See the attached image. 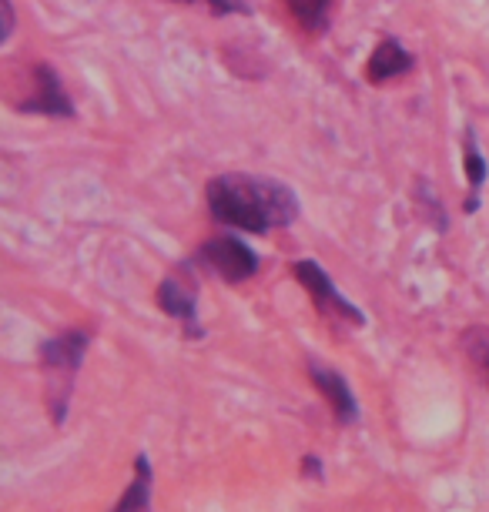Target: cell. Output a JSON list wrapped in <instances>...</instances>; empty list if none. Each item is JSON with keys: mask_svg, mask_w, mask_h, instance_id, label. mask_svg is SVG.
Returning a JSON list of instances; mask_svg holds the SVG:
<instances>
[{"mask_svg": "<svg viewBox=\"0 0 489 512\" xmlns=\"http://www.w3.org/2000/svg\"><path fill=\"white\" fill-rule=\"evenodd\" d=\"M198 258L212 268L218 278H225L228 285L248 282V278L258 272V255L235 235H218L212 241H205Z\"/></svg>", "mask_w": 489, "mask_h": 512, "instance_id": "4", "label": "cell"}, {"mask_svg": "<svg viewBox=\"0 0 489 512\" xmlns=\"http://www.w3.org/2000/svg\"><path fill=\"white\" fill-rule=\"evenodd\" d=\"M463 349L469 355V362L483 372V379L489 385V328H466L463 335Z\"/></svg>", "mask_w": 489, "mask_h": 512, "instance_id": "12", "label": "cell"}, {"mask_svg": "<svg viewBox=\"0 0 489 512\" xmlns=\"http://www.w3.org/2000/svg\"><path fill=\"white\" fill-rule=\"evenodd\" d=\"M292 275L299 278V285L315 298V308H319L325 318H332V322H345V325H352V328L366 325V315H362L359 308L352 305L349 298H345L339 288L332 285V278H329V272H325L322 265H315V262H309V258H302V262L292 265Z\"/></svg>", "mask_w": 489, "mask_h": 512, "instance_id": "3", "label": "cell"}, {"mask_svg": "<svg viewBox=\"0 0 489 512\" xmlns=\"http://www.w3.org/2000/svg\"><path fill=\"white\" fill-rule=\"evenodd\" d=\"M208 211L218 225L248 231V235H268V231L289 228L299 218V195L275 178L228 171L208 181Z\"/></svg>", "mask_w": 489, "mask_h": 512, "instance_id": "1", "label": "cell"}, {"mask_svg": "<svg viewBox=\"0 0 489 512\" xmlns=\"http://www.w3.org/2000/svg\"><path fill=\"white\" fill-rule=\"evenodd\" d=\"M114 512H151V466L145 456L138 459V476H134Z\"/></svg>", "mask_w": 489, "mask_h": 512, "instance_id": "11", "label": "cell"}, {"mask_svg": "<svg viewBox=\"0 0 489 512\" xmlns=\"http://www.w3.org/2000/svg\"><path fill=\"white\" fill-rule=\"evenodd\" d=\"M412 64H416V57H412L396 37H382L379 47L369 57V64H366V81L369 84H386V81H392V77L409 74Z\"/></svg>", "mask_w": 489, "mask_h": 512, "instance_id": "8", "label": "cell"}, {"mask_svg": "<svg viewBox=\"0 0 489 512\" xmlns=\"http://www.w3.org/2000/svg\"><path fill=\"white\" fill-rule=\"evenodd\" d=\"M175 4H208L212 14H252V0H175Z\"/></svg>", "mask_w": 489, "mask_h": 512, "instance_id": "13", "label": "cell"}, {"mask_svg": "<svg viewBox=\"0 0 489 512\" xmlns=\"http://www.w3.org/2000/svg\"><path fill=\"white\" fill-rule=\"evenodd\" d=\"M14 31V4L11 0H4V34H0V41H7Z\"/></svg>", "mask_w": 489, "mask_h": 512, "instance_id": "14", "label": "cell"}, {"mask_svg": "<svg viewBox=\"0 0 489 512\" xmlns=\"http://www.w3.org/2000/svg\"><path fill=\"white\" fill-rule=\"evenodd\" d=\"M285 4H289V14L295 17V24H299L305 34L329 31L335 0H285Z\"/></svg>", "mask_w": 489, "mask_h": 512, "instance_id": "10", "label": "cell"}, {"mask_svg": "<svg viewBox=\"0 0 489 512\" xmlns=\"http://www.w3.org/2000/svg\"><path fill=\"white\" fill-rule=\"evenodd\" d=\"M31 94L17 104V111L24 114H47V118H74V104L67 98L61 74L54 71L51 64L37 61L34 64V84Z\"/></svg>", "mask_w": 489, "mask_h": 512, "instance_id": "6", "label": "cell"}, {"mask_svg": "<svg viewBox=\"0 0 489 512\" xmlns=\"http://www.w3.org/2000/svg\"><path fill=\"white\" fill-rule=\"evenodd\" d=\"M88 342H91V335L84 332V328H71V332L47 338L41 345V369L47 375L51 415L57 422H64L67 402H71V392H74V379H78L84 352H88Z\"/></svg>", "mask_w": 489, "mask_h": 512, "instance_id": "2", "label": "cell"}, {"mask_svg": "<svg viewBox=\"0 0 489 512\" xmlns=\"http://www.w3.org/2000/svg\"><path fill=\"white\" fill-rule=\"evenodd\" d=\"M158 305H161V312H168L171 318H178V322L185 325V335L201 338V322H198V282H195V275H191L188 265H181L168 278H161Z\"/></svg>", "mask_w": 489, "mask_h": 512, "instance_id": "5", "label": "cell"}, {"mask_svg": "<svg viewBox=\"0 0 489 512\" xmlns=\"http://www.w3.org/2000/svg\"><path fill=\"white\" fill-rule=\"evenodd\" d=\"M463 168H466V181H469V198H466V215H473L479 208V191L486 185V175H489V164L483 158V151H479L476 144V131L466 128V138H463Z\"/></svg>", "mask_w": 489, "mask_h": 512, "instance_id": "9", "label": "cell"}, {"mask_svg": "<svg viewBox=\"0 0 489 512\" xmlns=\"http://www.w3.org/2000/svg\"><path fill=\"white\" fill-rule=\"evenodd\" d=\"M309 372H312L315 389L325 395L329 409L335 412V419H339L342 425L356 422L359 419V405H356V395H352V389H349V382H345L339 372L322 369V365H315V362L309 365Z\"/></svg>", "mask_w": 489, "mask_h": 512, "instance_id": "7", "label": "cell"}]
</instances>
